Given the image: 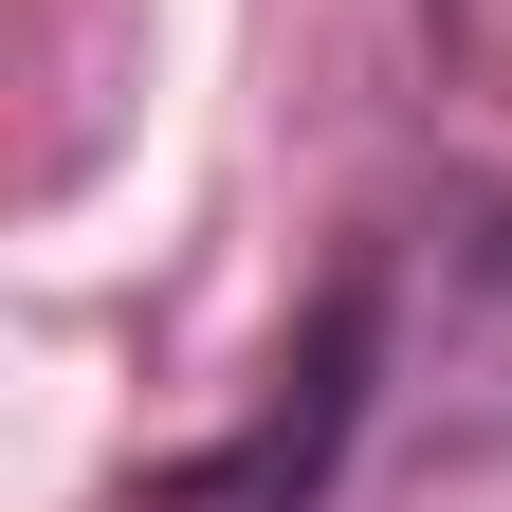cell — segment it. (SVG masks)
<instances>
[{
	"label": "cell",
	"instance_id": "1",
	"mask_svg": "<svg viewBox=\"0 0 512 512\" xmlns=\"http://www.w3.org/2000/svg\"><path fill=\"white\" fill-rule=\"evenodd\" d=\"M366 384H384V275H330L311 330H293V366H275V403H256L220 458H165L128 512H330L348 439H366Z\"/></svg>",
	"mask_w": 512,
	"mask_h": 512
}]
</instances>
